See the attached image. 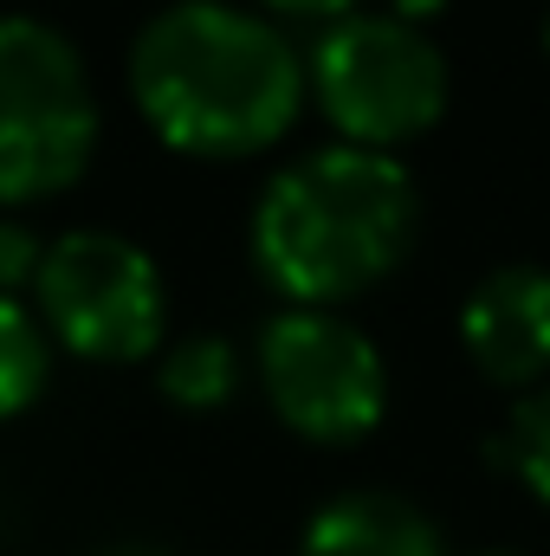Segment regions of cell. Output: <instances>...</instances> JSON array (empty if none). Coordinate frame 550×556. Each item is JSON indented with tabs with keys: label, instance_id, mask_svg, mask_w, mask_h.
I'll return each mask as SVG.
<instances>
[{
	"label": "cell",
	"instance_id": "1",
	"mask_svg": "<svg viewBox=\"0 0 550 556\" xmlns=\"http://www.w3.org/2000/svg\"><path fill=\"white\" fill-rule=\"evenodd\" d=\"M130 98L168 149L240 162L298 124L304 59L253 7L175 0L130 46Z\"/></svg>",
	"mask_w": 550,
	"mask_h": 556
},
{
	"label": "cell",
	"instance_id": "2",
	"mask_svg": "<svg viewBox=\"0 0 550 556\" xmlns=\"http://www.w3.org/2000/svg\"><path fill=\"white\" fill-rule=\"evenodd\" d=\"M414 220L421 201L396 155L330 142L266 181L253 207V260L298 311H330L402 266Z\"/></svg>",
	"mask_w": 550,
	"mask_h": 556
},
{
	"label": "cell",
	"instance_id": "3",
	"mask_svg": "<svg viewBox=\"0 0 550 556\" xmlns=\"http://www.w3.org/2000/svg\"><path fill=\"white\" fill-rule=\"evenodd\" d=\"M98 149V98L78 46L33 13H0V207L65 194Z\"/></svg>",
	"mask_w": 550,
	"mask_h": 556
},
{
	"label": "cell",
	"instance_id": "4",
	"mask_svg": "<svg viewBox=\"0 0 550 556\" xmlns=\"http://www.w3.org/2000/svg\"><path fill=\"white\" fill-rule=\"evenodd\" d=\"M304 85L337 137L376 155H396L447 117V52L396 13H350L324 26Z\"/></svg>",
	"mask_w": 550,
	"mask_h": 556
},
{
	"label": "cell",
	"instance_id": "5",
	"mask_svg": "<svg viewBox=\"0 0 550 556\" xmlns=\"http://www.w3.org/2000/svg\"><path fill=\"white\" fill-rule=\"evenodd\" d=\"M260 389L311 446H357L389 415V363L337 311H278L260 330Z\"/></svg>",
	"mask_w": 550,
	"mask_h": 556
},
{
	"label": "cell",
	"instance_id": "6",
	"mask_svg": "<svg viewBox=\"0 0 550 556\" xmlns=\"http://www.w3.org/2000/svg\"><path fill=\"white\" fill-rule=\"evenodd\" d=\"M33 298H39V324H52V337L85 363H142L162 343V317H168L155 260L137 240L104 227H78L52 240L33 278Z\"/></svg>",
	"mask_w": 550,
	"mask_h": 556
},
{
	"label": "cell",
	"instance_id": "7",
	"mask_svg": "<svg viewBox=\"0 0 550 556\" xmlns=\"http://www.w3.org/2000/svg\"><path fill=\"white\" fill-rule=\"evenodd\" d=\"M466 363L499 389H545L550 376V273L545 266H499L460 304Z\"/></svg>",
	"mask_w": 550,
	"mask_h": 556
},
{
	"label": "cell",
	"instance_id": "8",
	"mask_svg": "<svg viewBox=\"0 0 550 556\" xmlns=\"http://www.w3.org/2000/svg\"><path fill=\"white\" fill-rule=\"evenodd\" d=\"M298 556H447L427 511L396 492H343L311 511Z\"/></svg>",
	"mask_w": 550,
	"mask_h": 556
},
{
	"label": "cell",
	"instance_id": "9",
	"mask_svg": "<svg viewBox=\"0 0 550 556\" xmlns=\"http://www.w3.org/2000/svg\"><path fill=\"white\" fill-rule=\"evenodd\" d=\"M155 382L175 408H221L240 389V356L227 337H182V343H168Z\"/></svg>",
	"mask_w": 550,
	"mask_h": 556
},
{
	"label": "cell",
	"instance_id": "10",
	"mask_svg": "<svg viewBox=\"0 0 550 556\" xmlns=\"http://www.w3.org/2000/svg\"><path fill=\"white\" fill-rule=\"evenodd\" d=\"M46 369H52V350L39 317L20 298H0V420L26 415L46 395Z\"/></svg>",
	"mask_w": 550,
	"mask_h": 556
},
{
	"label": "cell",
	"instance_id": "11",
	"mask_svg": "<svg viewBox=\"0 0 550 556\" xmlns=\"http://www.w3.org/2000/svg\"><path fill=\"white\" fill-rule=\"evenodd\" d=\"M499 466H512L525 485H532V498L538 505H550V382L545 389H532L525 402H518V415H512V427L486 446Z\"/></svg>",
	"mask_w": 550,
	"mask_h": 556
},
{
	"label": "cell",
	"instance_id": "12",
	"mask_svg": "<svg viewBox=\"0 0 550 556\" xmlns=\"http://www.w3.org/2000/svg\"><path fill=\"white\" fill-rule=\"evenodd\" d=\"M39 260H46L39 233H33L26 220H7V214H0V298H13L20 285H33V278H39Z\"/></svg>",
	"mask_w": 550,
	"mask_h": 556
},
{
	"label": "cell",
	"instance_id": "13",
	"mask_svg": "<svg viewBox=\"0 0 550 556\" xmlns=\"http://www.w3.org/2000/svg\"><path fill=\"white\" fill-rule=\"evenodd\" d=\"M260 7H273L278 20H324V26L363 13V0H260Z\"/></svg>",
	"mask_w": 550,
	"mask_h": 556
},
{
	"label": "cell",
	"instance_id": "14",
	"mask_svg": "<svg viewBox=\"0 0 550 556\" xmlns=\"http://www.w3.org/2000/svg\"><path fill=\"white\" fill-rule=\"evenodd\" d=\"M440 7H447V0H396V20H409V26H421V33H427V20H434Z\"/></svg>",
	"mask_w": 550,
	"mask_h": 556
},
{
	"label": "cell",
	"instance_id": "15",
	"mask_svg": "<svg viewBox=\"0 0 550 556\" xmlns=\"http://www.w3.org/2000/svg\"><path fill=\"white\" fill-rule=\"evenodd\" d=\"M111 556H162V551H111Z\"/></svg>",
	"mask_w": 550,
	"mask_h": 556
},
{
	"label": "cell",
	"instance_id": "16",
	"mask_svg": "<svg viewBox=\"0 0 550 556\" xmlns=\"http://www.w3.org/2000/svg\"><path fill=\"white\" fill-rule=\"evenodd\" d=\"M473 556H512V551H473Z\"/></svg>",
	"mask_w": 550,
	"mask_h": 556
},
{
	"label": "cell",
	"instance_id": "17",
	"mask_svg": "<svg viewBox=\"0 0 550 556\" xmlns=\"http://www.w3.org/2000/svg\"><path fill=\"white\" fill-rule=\"evenodd\" d=\"M545 52H550V13H545Z\"/></svg>",
	"mask_w": 550,
	"mask_h": 556
}]
</instances>
